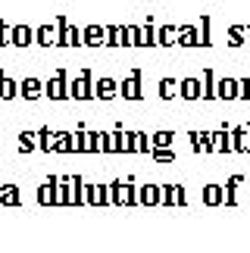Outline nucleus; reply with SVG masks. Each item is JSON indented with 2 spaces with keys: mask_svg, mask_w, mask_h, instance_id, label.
<instances>
[{
  "mask_svg": "<svg viewBox=\"0 0 250 253\" xmlns=\"http://www.w3.org/2000/svg\"><path fill=\"white\" fill-rule=\"evenodd\" d=\"M84 44H88V47H103V44H110L107 25H88V28H84Z\"/></svg>",
  "mask_w": 250,
  "mask_h": 253,
  "instance_id": "obj_1",
  "label": "nucleus"
},
{
  "mask_svg": "<svg viewBox=\"0 0 250 253\" xmlns=\"http://www.w3.org/2000/svg\"><path fill=\"white\" fill-rule=\"evenodd\" d=\"M47 97H50V100H66V97H69V87H66V75H53L50 82H47Z\"/></svg>",
  "mask_w": 250,
  "mask_h": 253,
  "instance_id": "obj_2",
  "label": "nucleus"
},
{
  "mask_svg": "<svg viewBox=\"0 0 250 253\" xmlns=\"http://www.w3.org/2000/svg\"><path fill=\"white\" fill-rule=\"evenodd\" d=\"M69 97H75V100H88L91 97V75H79V79L69 84Z\"/></svg>",
  "mask_w": 250,
  "mask_h": 253,
  "instance_id": "obj_3",
  "label": "nucleus"
},
{
  "mask_svg": "<svg viewBox=\"0 0 250 253\" xmlns=\"http://www.w3.org/2000/svg\"><path fill=\"white\" fill-rule=\"evenodd\" d=\"M60 28H63V22H60V25H41V32H38V44H41V47L60 44V35H56Z\"/></svg>",
  "mask_w": 250,
  "mask_h": 253,
  "instance_id": "obj_4",
  "label": "nucleus"
},
{
  "mask_svg": "<svg viewBox=\"0 0 250 253\" xmlns=\"http://www.w3.org/2000/svg\"><path fill=\"white\" fill-rule=\"evenodd\" d=\"M216 97L219 100H238V82L235 79H222L216 84Z\"/></svg>",
  "mask_w": 250,
  "mask_h": 253,
  "instance_id": "obj_5",
  "label": "nucleus"
},
{
  "mask_svg": "<svg viewBox=\"0 0 250 253\" xmlns=\"http://www.w3.org/2000/svg\"><path fill=\"white\" fill-rule=\"evenodd\" d=\"M13 44L16 47H28L32 44V28L28 25H13Z\"/></svg>",
  "mask_w": 250,
  "mask_h": 253,
  "instance_id": "obj_6",
  "label": "nucleus"
},
{
  "mask_svg": "<svg viewBox=\"0 0 250 253\" xmlns=\"http://www.w3.org/2000/svg\"><path fill=\"white\" fill-rule=\"evenodd\" d=\"M19 94L28 97V100H35V97L41 94V82H38V79H25L22 84H19Z\"/></svg>",
  "mask_w": 250,
  "mask_h": 253,
  "instance_id": "obj_7",
  "label": "nucleus"
},
{
  "mask_svg": "<svg viewBox=\"0 0 250 253\" xmlns=\"http://www.w3.org/2000/svg\"><path fill=\"white\" fill-rule=\"evenodd\" d=\"M134 38H138V47H147V44H157V35H153V25H141L138 32H134Z\"/></svg>",
  "mask_w": 250,
  "mask_h": 253,
  "instance_id": "obj_8",
  "label": "nucleus"
},
{
  "mask_svg": "<svg viewBox=\"0 0 250 253\" xmlns=\"http://www.w3.org/2000/svg\"><path fill=\"white\" fill-rule=\"evenodd\" d=\"M122 97L125 100H138L141 91H138V75H128V82L122 84Z\"/></svg>",
  "mask_w": 250,
  "mask_h": 253,
  "instance_id": "obj_9",
  "label": "nucleus"
},
{
  "mask_svg": "<svg viewBox=\"0 0 250 253\" xmlns=\"http://www.w3.org/2000/svg\"><path fill=\"white\" fill-rule=\"evenodd\" d=\"M138 28L134 25H122V35H119V47H138V38H134Z\"/></svg>",
  "mask_w": 250,
  "mask_h": 253,
  "instance_id": "obj_10",
  "label": "nucleus"
},
{
  "mask_svg": "<svg viewBox=\"0 0 250 253\" xmlns=\"http://www.w3.org/2000/svg\"><path fill=\"white\" fill-rule=\"evenodd\" d=\"M113 91H116V84H113V79H100L97 84H94V94H97V97H103V100H110V97H113Z\"/></svg>",
  "mask_w": 250,
  "mask_h": 253,
  "instance_id": "obj_11",
  "label": "nucleus"
},
{
  "mask_svg": "<svg viewBox=\"0 0 250 253\" xmlns=\"http://www.w3.org/2000/svg\"><path fill=\"white\" fill-rule=\"evenodd\" d=\"M113 203H134V191L116 184V188H113Z\"/></svg>",
  "mask_w": 250,
  "mask_h": 253,
  "instance_id": "obj_12",
  "label": "nucleus"
},
{
  "mask_svg": "<svg viewBox=\"0 0 250 253\" xmlns=\"http://www.w3.org/2000/svg\"><path fill=\"white\" fill-rule=\"evenodd\" d=\"M175 38H178V28H175V25H163V32H160L157 41H160L163 47H169L172 41H175Z\"/></svg>",
  "mask_w": 250,
  "mask_h": 253,
  "instance_id": "obj_13",
  "label": "nucleus"
},
{
  "mask_svg": "<svg viewBox=\"0 0 250 253\" xmlns=\"http://www.w3.org/2000/svg\"><path fill=\"white\" fill-rule=\"evenodd\" d=\"M160 197H163V191H160V188H144V191L138 194V200H141V203H160Z\"/></svg>",
  "mask_w": 250,
  "mask_h": 253,
  "instance_id": "obj_14",
  "label": "nucleus"
},
{
  "mask_svg": "<svg viewBox=\"0 0 250 253\" xmlns=\"http://www.w3.org/2000/svg\"><path fill=\"white\" fill-rule=\"evenodd\" d=\"M0 97H3V100H13L16 97V82L13 79H0Z\"/></svg>",
  "mask_w": 250,
  "mask_h": 253,
  "instance_id": "obj_15",
  "label": "nucleus"
},
{
  "mask_svg": "<svg viewBox=\"0 0 250 253\" xmlns=\"http://www.w3.org/2000/svg\"><path fill=\"white\" fill-rule=\"evenodd\" d=\"M163 203H181V197H185V191L181 188H163Z\"/></svg>",
  "mask_w": 250,
  "mask_h": 253,
  "instance_id": "obj_16",
  "label": "nucleus"
},
{
  "mask_svg": "<svg viewBox=\"0 0 250 253\" xmlns=\"http://www.w3.org/2000/svg\"><path fill=\"white\" fill-rule=\"evenodd\" d=\"M181 94H185L188 100H197V94H200V84H197L194 79H188V82H185V87H181Z\"/></svg>",
  "mask_w": 250,
  "mask_h": 253,
  "instance_id": "obj_17",
  "label": "nucleus"
},
{
  "mask_svg": "<svg viewBox=\"0 0 250 253\" xmlns=\"http://www.w3.org/2000/svg\"><path fill=\"white\" fill-rule=\"evenodd\" d=\"M222 147H228V134L225 131H216L213 134V153H222Z\"/></svg>",
  "mask_w": 250,
  "mask_h": 253,
  "instance_id": "obj_18",
  "label": "nucleus"
},
{
  "mask_svg": "<svg viewBox=\"0 0 250 253\" xmlns=\"http://www.w3.org/2000/svg\"><path fill=\"white\" fill-rule=\"evenodd\" d=\"M38 197H41V203H56V191H53V188H47V184H44V188L38 191Z\"/></svg>",
  "mask_w": 250,
  "mask_h": 253,
  "instance_id": "obj_19",
  "label": "nucleus"
},
{
  "mask_svg": "<svg viewBox=\"0 0 250 253\" xmlns=\"http://www.w3.org/2000/svg\"><path fill=\"white\" fill-rule=\"evenodd\" d=\"M0 44H13V25L0 22Z\"/></svg>",
  "mask_w": 250,
  "mask_h": 253,
  "instance_id": "obj_20",
  "label": "nucleus"
},
{
  "mask_svg": "<svg viewBox=\"0 0 250 253\" xmlns=\"http://www.w3.org/2000/svg\"><path fill=\"white\" fill-rule=\"evenodd\" d=\"M119 35H122V25H113L110 28V47H119Z\"/></svg>",
  "mask_w": 250,
  "mask_h": 253,
  "instance_id": "obj_21",
  "label": "nucleus"
},
{
  "mask_svg": "<svg viewBox=\"0 0 250 253\" xmlns=\"http://www.w3.org/2000/svg\"><path fill=\"white\" fill-rule=\"evenodd\" d=\"M222 197V188H207V203H219Z\"/></svg>",
  "mask_w": 250,
  "mask_h": 253,
  "instance_id": "obj_22",
  "label": "nucleus"
},
{
  "mask_svg": "<svg viewBox=\"0 0 250 253\" xmlns=\"http://www.w3.org/2000/svg\"><path fill=\"white\" fill-rule=\"evenodd\" d=\"M160 91H163V97H172V94H175V82H172V79H166Z\"/></svg>",
  "mask_w": 250,
  "mask_h": 253,
  "instance_id": "obj_23",
  "label": "nucleus"
},
{
  "mask_svg": "<svg viewBox=\"0 0 250 253\" xmlns=\"http://www.w3.org/2000/svg\"><path fill=\"white\" fill-rule=\"evenodd\" d=\"M16 197H19V194H16L13 188H3V203H19Z\"/></svg>",
  "mask_w": 250,
  "mask_h": 253,
  "instance_id": "obj_24",
  "label": "nucleus"
},
{
  "mask_svg": "<svg viewBox=\"0 0 250 253\" xmlns=\"http://www.w3.org/2000/svg\"><path fill=\"white\" fill-rule=\"evenodd\" d=\"M138 150L147 153V138H144V134H138Z\"/></svg>",
  "mask_w": 250,
  "mask_h": 253,
  "instance_id": "obj_25",
  "label": "nucleus"
},
{
  "mask_svg": "<svg viewBox=\"0 0 250 253\" xmlns=\"http://www.w3.org/2000/svg\"><path fill=\"white\" fill-rule=\"evenodd\" d=\"M157 160H163V163H169V160H172V153H169V150H160V153H157Z\"/></svg>",
  "mask_w": 250,
  "mask_h": 253,
  "instance_id": "obj_26",
  "label": "nucleus"
}]
</instances>
